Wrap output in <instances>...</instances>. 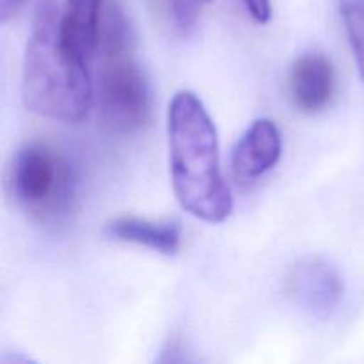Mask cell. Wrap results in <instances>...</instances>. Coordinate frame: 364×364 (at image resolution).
Masks as SVG:
<instances>
[{
  "label": "cell",
  "mask_w": 364,
  "mask_h": 364,
  "mask_svg": "<svg viewBox=\"0 0 364 364\" xmlns=\"http://www.w3.org/2000/svg\"><path fill=\"white\" fill-rule=\"evenodd\" d=\"M59 21L53 0H41L25 48L21 100L46 119L80 123L95 100L89 63L64 46Z\"/></svg>",
  "instance_id": "obj_2"
},
{
  "label": "cell",
  "mask_w": 364,
  "mask_h": 364,
  "mask_svg": "<svg viewBox=\"0 0 364 364\" xmlns=\"http://www.w3.org/2000/svg\"><path fill=\"white\" fill-rule=\"evenodd\" d=\"M98 52L102 55L98 71L100 117L112 134H134L148 121L151 91L134 55L130 21L112 0L103 7Z\"/></svg>",
  "instance_id": "obj_3"
},
{
  "label": "cell",
  "mask_w": 364,
  "mask_h": 364,
  "mask_svg": "<svg viewBox=\"0 0 364 364\" xmlns=\"http://www.w3.org/2000/svg\"><path fill=\"white\" fill-rule=\"evenodd\" d=\"M103 7V0H66L60 14L59 31L64 46L85 63H91L98 53Z\"/></svg>",
  "instance_id": "obj_8"
},
{
  "label": "cell",
  "mask_w": 364,
  "mask_h": 364,
  "mask_svg": "<svg viewBox=\"0 0 364 364\" xmlns=\"http://www.w3.org/2000/svg\"><path fill=\"white\" fill-rule=\"evenodd\" d=\"M107 238L142 245L160 255H174L181 244V224L174 219L153 220L123 215L109 220L103 230Z\"/></svg>",
  "instance_id": "obj_9"
},
{
  "label": "cell",
  "mask_w": 364,
  "mask_h": 364,
  "mask_svg": "<svg viewBox=\"0 0 364 364\" xmlns=\"http://www.w3.org/2000/svg\"><path fill=\"white\" fill-rule=\"evenodd\" d=\"M171 181L178 203L196 219L224 223L233 196L224 181L213 119L192 91H178L167 110Z\"/></svg>",
  "instance_id": "obj_1"
},
{
  "label": "cell",
  "mask_w": 364,
  "mask_h": 364,
  "mask_svg": "<svg viewBox=\"0 0 364 364\" xmlns=\"http://www.w3.org/2000/svg\"><path fill=\"white\" fill-rule=\"evenodd\" d=\"M7 192L32 220L48 226L64 223L77 199V171L55 146L32 141L13 156Z\"/></svg>",
  "instance_id": "obj_4"
},
{
  "label": "cell",
  "mask_w": 364,
  "mask_h": 364,
  "mask_svg": "<svg viewBox=\"0 0 364 364\" xmlns=\"http://www.w3.org/2000/svg\"><path fill=\"white\" fill-rule=\"evenodd\" d=\"M287 297L306 316L329 320L345 294L340 269L326 256H304L291 265L284 279Z\"/></svg>",
  "instance_id": "obj_5"
},
{
  "label": "cell",
  "mask_w": 364,
  "mask_h": 364,
  "mask_svg": "<svg viewBox=\"0 0 364 364\" xmlns=\"http://www.w3.org/2000/svg\"><path fill=\"white\" fill-rule=\"evenodd\" d=\"M27 0H0V21L7 23L13 16L20 13Z\"/></svg>",
  "instance_id": "obj_13"
},
{
  "label": "cell",
  "mask_w": 364,
  "mask_h": 364,
  "mask_svg": "<svg viewBox=\"0 0 364 364\" xmlns=\"http://www.w3.org/2000/svg\"><path fill=\"white\" fill-rule=\"evenodd\" d=\"M288 91L301 112L316 114L326 109L336 91V73L329 57L320 52L299 57L290 70Z\"/></svg>",
  "instance_id": "obj_7"
},
{
  "label": "cell",
  "mask_w": 364,
  "mask_h": 364,
  "mask_svg": "<svg viewBox=\"0 0 364 364\" xmlns=\"http://www.w3.org/2000/svg\"><path fill=\"white\" fill-rule=\"evenodd\" d=\"M212 0H151L160 23L176 38H188L194 34L203 9Z\"/></svg>",
  "instance_id": "obj_10"
},
{
  "label": "cell",
  "mask_w": 364,
  "mask_h": 364,
  "mask_svg": "<svg viewBox=\"0 0 364 364\" xmlns=\"http://www.w3.org/2000/svg\"><path fill=\"white\" fill-rule=\"evenodd\" d=\"M281 134L272 119L252 121L231 151V171L238 183H255L281 159Z\"/></svg>",
  "instance_id": "obj_6"
},
{
  "label": "cell",
  "mask_w": 364,
  "mask_h": 364,
  "mask_svg": "<svg viewBox=\"0 0 364 364\" xmlns=\"http://www.w3.org/2000/svg\"><path fill=\"white\" fill-rule=\"evenodd\" d=\"M249 16L259 25H267L272 20V2L270 0H240Z\"/></svg>",
  "instance_id": "obj_12"
},
{
  "label": "cell",
  "mask_w": 364,
  "mask_h": 364,
  "mask_svg": "<svg viewBox=\"0 0 364 364\" xmlns=\"http://www.w3.org/2000/svg\"><path fill=\"white\" fill-rule=\"evenodd\" d=\"M355 64L364 80V0H338Z\"/></svg>",
  "instance_id": "obj_11"
}]
</instances>
